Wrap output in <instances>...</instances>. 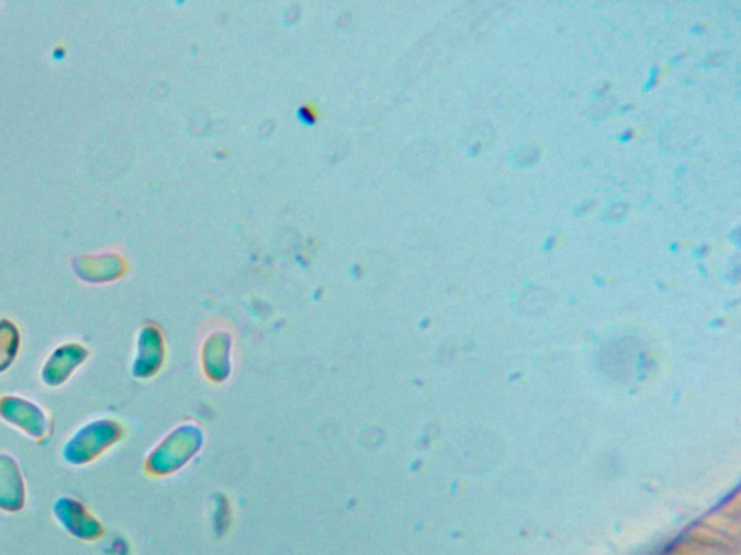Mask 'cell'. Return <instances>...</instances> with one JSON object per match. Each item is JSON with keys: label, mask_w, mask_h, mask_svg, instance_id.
<instances>
[{"label": "cell", "mask_w": 741, "mask_h": 555, "mask_svg": "<svg viewBox=\"0 0 741 555\" xmlns=\"http://www.w3.org/2000/svg\"><path fill=\"white\" fill-rule=\"evenodd\" d=\"M122 429L116 421L98 420L79 427L61 448V457L70 466H86L111 449L121 439Z\"/></svg>", "instance_id": "cell-1"}, {"label": "cell", "mask_w": 741, "mask_h": 555, "mask_svg": "<svg viewBox=\"0 0 741 555\" xmlns=\"http://www.w3.org/2000/svg\"><path fill=\"white\" fill-rule=\"evenodd\" d=\"M54 516L57 521L70 531L71 534L81 536V539H94L100 534V525L97 520L86 509L85 505L75 498L61 496L53 507Z\"/></svg>", "instance_id": "cell-4"}, {"label": "cell", "mask_w": 741, "mask_h": 555, "mask_svg": "<svg viewBox=\"0 0 741 555\" xmlns=\"http://www.w3.org/2000/svg\"><path fill=\"white\" fill-rule=\"evenodd\" d=\"M89 352L83 344L65 343L58 346L41 370V381L49 388H58L66 384L76 371L88 361Z\"/></svg>", "instance_id": "cell-3"}, {"label": "cell", "mask_w": 741, "mask_h": 555, "mask_svg": "<svg viewBox=\"0 0 741 555\" xmlns=\"http://www.w3.org/2000/svg\"><path fill=\"white\" fill-rule=\"evenodd\" d=\"M0 418L33 440H44L49 432L47 412L38 404L18 395L0 397Z\"/></svg>", "instance_id": "cell-2"}, {"label": "cell", "mask_w": 741, "mask_h": 555, "mask_svg": "<svg viewBox=\"0 0 741 555\" xmlns=\"http://www.w3.org/2000/svg\"><path fill=\"white\" fill-rule=\"evenodd\" d=\"M26 488L20 464L7 453H0V509L18 512L24 508Z\"/></svg>", "instance_id": "cell-5"}, {"label": "cell", "mask_w": 741, "mask_h": 555, "mask_svg": "<svg viewBox=\"0 0 741 555\" xmlns=\"http://www.w3.org/2000/svg\"><path fill=\"white\" fill-rule=\"evenodd\" d=\"M21 348V336L15 325L0 320V373H4L15 363Z\"/></svg>", "instance_id": "cell-6"}]
</instances>
